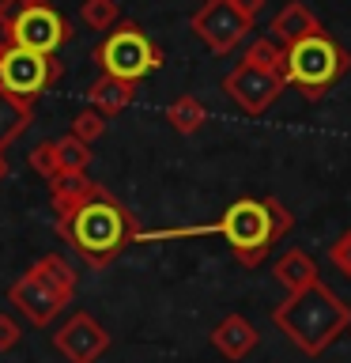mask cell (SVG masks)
<instances>
[{"label": "cell", "instance_id": "obj_29", "mask_svg": "<svg viewBox=\"0 0 351 363\" xmlns=\"http://www.w3.org/2000/svg\"><path fill=\"white\" fill-rule=\"evenodd\" d=\"M4 50H8V34L0 30V57H4Z\"/></svg>", "mask_w": 351, "mask_h": 363}, {"label": "cell", "instance_id": "obj_31", "mask_svg": "<svg viewBox=\"0 0 351 363\" xmlns=\"http://www.w3.org/2000/svg\"><path fill=\"white\" fill-rule=\"evenodd\" d=\"M347 333H351V329H347Z\"/></svg>", "mask_w": 351, "mask_h": 363}, {"label": "cell", "instance_id": "obj_25", "mask_svg": "<svg viewBox=\"0 0 351 363\" xmlns=\"http://www.w3.org/2000/svg\"><path fill=\"white\" fill-rule=\"evenodd\" d=\"M328 261H333V265L351 280V231H344V235L333 242V250H328Z\"/></svg>", "mask_w": 351, "mask_h": 363}, {"label": "cell", "instance_id": "obj_10", "mask_svg": "<svg viewBox=\"0 0 351 363\" xmlns=\"http://www.w3.org/2000/svg\"><path fill=\"white\" fill-rule=\"evenodd\" d=\"M53 345L68 363H95L110 348V333L87 311H79L53 333Z\"/></svg>", "mask_w": 351, "mask_h": 363}, {"label": "cell", "instance_id": "obj_17", "mask_svg": "<svg viewBox=\"0 0 351 363\" xmlns=\"http://www.w3.org/2000/svg\"><path fill=\"white\" fill-rule=\"evenodd\" d=\"M30 272H34L38 280L50 284V288L61 295V299L72 303V295H76V269L68 265L61 254H45V257H38V261L30 265Z\"/></svg>", "mask_w": 351, "mask_h": 363}, {"label": "cell", "instance_id": "obj_22", "mask_svg": "<svg viewBox=\"0 0 351 363\" xmlns=\"http://www.w3.org/2000/svg\"><path fill=\"white\" fill-rule=\"evenodd\" d=\"M79 19H84L91 30H113L121 19V8H117V0H84Z\"/></svg>", "mask_w": 351, "mask_h": 363}, {"label": "cell", "instance_id": "obj_4", "mask_svg": "<svg viewBox=\"0 0 351 363\" xmlns=\"http://www.w3.org/2000/svg\"><path fill=\"white\" fill-rule=\"evenodd\" d=\"M347 68H351V57L340 50L325 30H317V34L294 42L287 50L283 79L299 87L306 99H317V95H325V87H333Z\"/></svg>", "mask_w": 351, "mask_h": 363}, {"label": "cell", "instance_id": "obj_24", "mask_svg": "<svg viewBox=\"0 0 351 363\" xmlns=\"http://www.w3.org/2000/svg\"><path fill=\"white\" fill-rule=\"evenodd\" d=\"M102 133H106V113H98L95 106L79 110L76 118H72V136H79L84 144H95Z\"/></svg>", "mask_w": 351, "mask_h": 363}, {"label": "cell", "instance_id": "obj_27", "mask_svg": "<svg viewBox=\"0 0 351 363\" xmlns=\"http://www.w3.org/2000/svg\"><path fill=\"white\" fill-rule=\"evenodd\" d=\"M19 322H16V318H11V314H0V352H11V348H16L19 345Z\"/></svg>", "mask_w": 351, "mask_h": 363}, {"label": "cell", "instance_id": "obj_5", "mask_svg": "<svg viewBox=\"0 0 351 363\" xmlns=\"http://www.w3.org/2000/svg\"><path fill=\"white\" fill-rule=\"evenodd\" d=\"M95 61L102 65L106 76H121V79H129V84H136V79L151 76L155 68L163 65V53H159V45L147 38L136 23H121V27H113L106 38L98 42Z\"/></svg>", "mask_w": 351, "mask_h": 363}, {"label": "cell", "instance_id": "obj_13", "mask_svg": "<svg viewBox=\"0 0 351 363\" xmlns=\"http://www.w3.org/2000/svg\"><path fill=\"white\" fill-rule=\"evenodd\" d=\"M212 345L226 359H246L249 352L257 348V329L249 325V318H242V314H226L223 322L212 329Z\"/></svg>", "mask_w": 351, "mask_h": 363}, {"label": "cell", "instance_id": "obj_1", "mask_svg": "<svg viewBox=\"0 0 351 363\" xmlns=\"http://www.w3.org/2000/svg\"><path fill=\"white\" fill-rule=\"evenodd\" d=\"M57 231H61L64 242L95 269L117 261L125 250L140 238V227H136L132 212L125 208L121 201H113L102 186L91 193L79 208L57 216Z\"/></svg>", "mask_w": 351, "mask_h": 363}, {"label": "cell", "instance_id": "obj_20", "mask_svg": "<svg viewBox=\"0 0 351 363\" xmlns=\"http://www.w3.org/2000/svg\"><path fill=\"white\" fill-rule=\"evenodd\" d=\"M57 163H61V174H87L91 167V144H84L79 136H61L57 140Z\"/></svg>", "mask_w": 351, "mask_h": 363}, {"label": "cell", "instance_id": "obj_14", "mask_svg": "<svg viewBox=\"0 0 351 363\" xmlns=\"http://www.w3.org/2000/svg\"><path fill=\"white\" fill-rule=\"evenodd\" d=\"M132 95H136V84H129V79H121V76H106V72H102L95 84L87 87L91 106H95L98 113H106V118L121 113L132 102Z\"/></svg>", "mask_w": 351, "mask_h": 363}, {"label": "cell", "instance_id": "obj_18", "mask_svg": "<svg viewBox=\"0 0 351 363\" xmlns=\"http://www.w3.org/2000/svg\"><path fill=\"white\" fill-rule=\"evenodd\" d=\"M30 125V102H19V99H11L4 87H0V152L11 144V140H19V133Z\"/></svg>", "mask_w": 351, "mask_h": 363}, {"label": "cell", "instance_id": "obj_30", "mask_svg": "<svg viewBox=\"0 0 351 363\" xmlns=\"http://www.w3.org/2000/svg\"><path fill=\"white\" fill-rule=\"evenodd\" d=\"M4 174H8V163H4V155H0V182H4Z\"/></svg>", "mask_w": 351, "mask_h": 363}, {"label": "cell", "instance_id": "obj_16", "mask_svg": "<svg viewBox=\"0 0 351 363\" xmlns=\"http://www.w3.org/2000/svg\"><path fill=\"white\" fill-rule=\"evenodd\" d=\"M95 189H98V182H91L87 174H57V178L50 182L53 212H57V216H64V212L79 208V204H84Z\"/></svg>", "mask_w": 351, "mask_h": 363}, {"label": "cell", "instance_id": "obj_15", "mask_svg": "<svg viewBox=\"0 0 351 363\" xmlns=\"http://www.w3.org/2000/svg\"><path fill=\"white\" fill-rule=\"evenodd\" d=\"M272 277L287 288V295H294V291H306L310 284H317V265L306 250H287V254L272 265Z\"/></svg>", "mask_w": 351, "mask_h": 363}, {"label": "cell", "instance_id": "obj_7", "mask_svg": "<svg viewBox=\"0 0 351 363\" xmlns=\"http://www.w3.org/2000/svg\"><path fill=\"white\" fill-rule=\"evenodd\" d=\"M246 30H249V19L234 8V0H204L200 11L192 16V34L212 53H231L246 38Z\"/></svg>", "mask_w": 351, "mask_h": 363}, {"label": "cell", "instance_id": "obj_23", "mask_svg": "<svg viewBox=\"0 0 351 363\" xmlns=\"http://www.w3.org/2000/svg\"><path fill=\"white\" fill-rule=\"evenodd\" d=\"M30 167H34V174H38L42 182H53L57 174H61V163H57V140H42V144H34V152H30Z\"/></svg>", "mask_w": 351, "mask_h": 363}, {"label": "cell", "instance_id": "obj_9", "mask_svg": "<svg viewBox=\"0 0 351 363\" xmlns=\"http://www.w3.org/2000/svg\"><path fill=\"white\" fill-rule=\"evenodd\" d=\"M283 87H287V79H283L280 72H265V68L246 65V61L223 79V91H226V95H231L246 113H265L272 102L283 95Z\"/></svg>", "mask_w": 351, "mask_h": 363}, {"label": "cell", "instance_id": "obj_12", "mask_svg": "<svg viewBox=\"0 0 351 363\" xmlns=\"http://www.w3.org/2000/svg\"><path fill=\"white\" fill-rule=\"evenodd\" d=\"M268 30H272V38H276L283 50H291L294 42H302V38H310V34L321 30V23H317V16L302 4V0H291V4H283L276 11V19H272Z\"/></svg>", "mask_w": 351, "mask_h": 363}, {"label": "cell", "instance_id": "obj_8", "mask_svg": "<svg viewBox=\"0 0 351 363\" xmlns=\"http://www.w3.org/2000/svg\"><path fill=\"white\" fill-rule=\"evenodd\" d=\"M68 34H72V30H68V23L57 16L50 4L34 0V4L16 19V27L8 30V42H11V45H23V50H34V53L53 57V53L68 42Z\"/></svg>", "mask_w": 351, "mask_h": 363}, {"label": "cell", "instance_id": "obj_2", "mask_svg": "<svg viewBox=\"0 0 351 363\" xmlns=\"http://www.w3.org/2000/svg\"><path fill=\"white\" fill-rule=\"evenodd\" d=\"M272 322H276V329L299 352H306V356H321L340 333L351 329V306L340 299L328 284L317 280L306 291L287 295V299L272 311Z\"/></svg>", "mask_w": 351, "mask_h": 363}, {"label": "cell", "instance_id": "obj_6", "mask_svg": "<svg viewBox=\"0 0 351 363\" xmlns=\"http://www.w3.org/2000/svg\"><path fill=\"white\" fill-rule=\"evenodd\" d=\"M57 76H61V65H57L53 57L23 50V45L8 42L4 57H0V87L19 102H34Z\"/></svg>", "mask_w": 351, "mask_h": 363}, {"label": "cell", "instance_id": "obj_19", "mask_svg": "<svg viewBox=\"0 0 351 363\" xmlns=\"http://www.w3.org/2000/svg\"><path fill=\"white\" fill-rule=\"evenodd\" d=\"M166 121L174 125L181 136L197 133L200 125H204V102H200V99H192V95H178V99L166 106Z\"/></svg>", "mask_w": 351, "mask_h": 363}, {"label": "cell", "instance_id": "obj_26", "mask_svg": "<svg viewBox=\"0 0 351 363\" xmlns=\"http://www.w3.org/2000/svg\"><path fill=\"white\" fill-rule=\"evenodd\" d=\"M34 4V0H0V30H11V27H16V19L23 16V11H27Z\"/></svg>", "mask_w": 351, "mask_h": 363}, {"label": "cell", "instance_id": "obj_28", "mask_svg": "<svg viewBox=\"0 0 351 363\" xmlns=\"http://www.w3.org/2000/svg\"><path fill=\"white\" fill-rule=\"evenodd\" d=\"M234 8L242 11V16H246L249 23H253V19L260 16V8H265V0H234Z\"/></svg>", "mask_w": 351, "mask_h": 363}, {"label": "cell", "instance_id": "obj_21", "mask_svg": "<svg viewBox=\"0 0 351 363\" xmlns=\"http://www.w3.org/2000/svg\"><path fill=\"white\" fill-rule=\"evenodd\" d=\"M242 61H246V65L265 68V72H280V76H283V65H287V50H283L276 38H257V42L246 50Z\"/></svg>", "mask_w": 351, "mask_h": 363}, {"label": "cell", "instance_id": "obj_3", "mask_svg": "<svg viewBox=\"0 0 351 363\" xmlns=\"http://www.w3.org/2000/svg\"><path fill=\"white\" fill-rule=\"evenodd\" d=\"M291 223H294V216L276 197H238L223 208L219 223H215V235L234 250V257L242 265L253 269L291 231Z\"/></svg>", "mask_w": 351, "mask_h": 363}, {"label": "cell", "instance_id": "obj_11", "mask_svg": "<svg viewBox=\"0 0 351 363\" xmlns=\"http://www.w3.org/2000/svg\"><path fill=\"white\" fill-rule=\"evenodd\" d=\"M8 299L16 303L19 311L27 314V322H34V325H50L53 318L68 306V299H61V295H57L45 280L34 277L30 269L8 288Z\"/></svg>", "mask_w": 351, "mask_h": 363}]
</instances>
